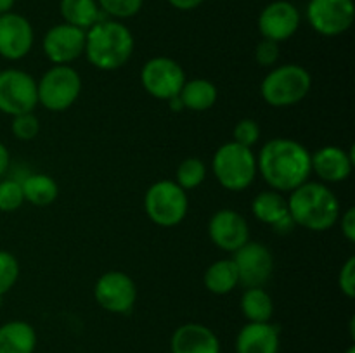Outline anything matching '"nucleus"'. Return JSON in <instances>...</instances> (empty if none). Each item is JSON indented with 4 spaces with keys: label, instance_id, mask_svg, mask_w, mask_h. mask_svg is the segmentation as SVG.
<instances>
[{
    "label": "nucleus",
    "instance_id": "nucleus-1",
    "mask_svg": "<svg viewBox=\"0 0 355 353\" xmlns=\"http://www.w3.org/2000/svg\"><path fill=\"white\" fill-rule=\"evenodd\" d=\"M257 170L270 189L291 192L312 175L311 151L293 138H272L260 149Z\"/></svg>",
    "mask_w": 355,
    "mask_h": 353
},
{
    "label": "nucleus",
    "instance_id": "nucleus-8",
    "mask_svg": "<svg viewBox=\"0 0 355 353\" xmlns=\"http://www.w3.org/2000/svg\"><path fill=\"white\" fill-rule=\"evenodd\" d=\"M38 106L37 80L17 68L0 71V113L17 116Z\"/></svg>",
    "mask_w": 355,
    "mask_h": 353
},
{
    "label": "nucleus",
    "instance_id": "nucleus-13",
    "mask_svg": "<svg viewBox=\"0 0 355 353\" xmlns=\"http://www.w3.org/2000/svg\"><path fill=\"white\" fill-rule=\"evenodd\" d=\"M85 33L68 23L55 24L42 38V51L52 64H71L85 52Z\"/></svg>",
    "mask_w": 355,
    "mask_h": 353
},
{
    "label": "nucleus",
    "instance_id": "nucleus-25",
    "mask_svg": "<svg viewBox=\"0 0 355 353\" xmlns=\"http://www.w3.org/2000/svg\"><path fill=\"white\" fill-rule=\"evenodd\" d=\"M252 213L259 221L267 225H276L277 221L288 217V201L283 192L269 189L257 194L252 201Z\"/></svg>",
    "mask_w": 355,
    "mask_h": 353
},
{
    "label": "nucleus",
    "instance_id": "nucleus-10",
    "mask_svg": "<svg viewBox=\"0 0 355 353\" xmlns=\"http://www.w3.org/2000/svg\"><path fill=\"white\" fill-rule=\"evenodd\" d=\"M307 21L322 37H338L350 30L355 19L354 0H309Z\"/></svg>",
    "mask_w": 355,
    "mask_h": 353
},
{
    "label": "nucleus",
    "instance_id": "nucleus-28",
    "mask_svg": "<svg viewBox=\"0 0 355 353\" xmlns=\"http://www.w3.org/2000/svg\"><path fill=\"white\" fill-rule=\"evenodd\" d=\"M24 203V194L21 180L3 179L0 180V211L12 213L19 210Z\"/></svg>",
    "mask_w": 355,
    "mask_h": 353
},
{
    "label": "nucleus",
    "instance_id": "nucleus-39",
    "mask_svg": "<svg viewBox=\"0 0 355 353\" xmlns=\"http://www.w3.org/2000/svg\"><path fill=\"white\" fill-rule=\"evenodd\" d=\"M166 102L170 104V109H172V111H177V113H179V111H182V109H184V104H182V100H180V97H179V96L173 97V99H170V100H166Z\"/></svg>",
    "mask_w": 355,
    "mask_h": 353
},
{
    "label": "nucleus",
    "instance_id": "nucleus-24",
    "mask_svg": "<svg viewBox=\"0 0 355 353\" xmlns=\"http://www.w3.org/2000/svg\"><path fill=\"white\" fill-rule=\"evenodd\" d=\"M203 284L211 294H229L239 286V273L232 258L217 260L203 273Z\"/></svg>",
    "mask_w": 355,
    "mask_h": 353
},
{
    "label": "nucleus",
    "instance_id": "nucleus-4",
    "mask_svg": "<svg viewBox=\"0 0 355 353\" xmlns=\"http://www.w3.org/2000/svg\"><path fill=\"white\" fill-rule=\"evenodd\" d=\"M211 170L215 179L224 189L239 192L248 189L259 175L257 170V154L252 147L241 144L225 142L215 151L211 159Z\"/></svg>",
    "mask_w": 355,
    "mask_h": 353
},
{
    "label": "nucleus",
    "instance_id": "nucleus-14",
    "mask_svg": "<svg viewBox=\"0 0 355 353\" xmlns=\"http://www.w3.org/2000/svg\"><path fill=\"white\" fill-rule=\"evenodd\" d=\"M300 28V10L288 0H274L267 3L259 16V31L262 38L276 44L286 42Z\"/></svg>",
    "mask_w": 355,
    "mask_h": 353
},
{
    "label": "nucleus",
    "instance_id": "nucleus-15",
    "mask_svg": "<svg viewBox=\"0 0 355 353\" xmlns=\"http://www.w3.org/2000/svg\"><path fill=\"white\" fill-rule=\"evenodd\" d=\"M208 235L218 249L234 253L250 241L248 221L236 210L224 208L211 215L208 221Z\"/></svg>",
    "mask_w": 355,
    "mask_h": 353
},
{
    "label": "nucleus",
    "instance_id": "nucleus-36",
    "mask_svg": "<svg viewBox=\"0 0 355 353\" xmlns=\"http://www.w3.org/2000/svg\"><path fill=\"white\" fill-rule=\"evenodd\" d=\"M205 0H168V3L172 7H175L177 10H193L196 7H200Z\"/></svg>",
    "mask_w": 355,
    "mask_h": 353
},
{
    "label": "nucleus",
    "instance_id": "nucleus-11",
    "mask_svg": "<svg viewBox=\"0 0 355 353\" xmlns=\"http://www.w3.org/2000/svg\"><path fill=\"white\" fill-rule=\"evenodd\" d=\"M94 298L97 305L110 314L123 315L128 314L137 301V286L128 273L110 270L97 279Z\"/></svg>",
    "mask_w": 355,
    "mask_h": 353
},
{
    "label": "nucleus",
    "instance_id": "nucleus-16",
    "mask_svg": "<svg viewBox=\"0 0 355 353\" xmlns=\"http://www.w3.org/2000/svg\"><path fill=\"white\" fill-rule=\"evenodd\" d=\"M33 26L17 12L0 14V55L7 61H19L33 47Z\"/></svg>",
    "mask_w": 355,
    "mask_h": 353
},
{
    "label": "nucleus",
    "instance_id": "nucleus-31",
    "mask_svg": "<svg viewBox=\"0 0 355 353\" xmlns=\"http://www.w3.org/2000/svg\"><path fill=\"white\" fill-rule=\"evenodd\" d=\"M10 130H12V135L17 141H33L40 134V121H38V116L35 114V111L17 114V116H12Z\"/></svg>",
    "mask_w": 355,
    "mask_h": 353
},
{
    "label": "nucleus",
    "instance_id": "nucleus-26",
    "mask_svg": "<svg viewBox=\"0 0 355 353\" xmlns=\"http://www.w3.org/2000/svg\"><path fill=\"white\" fill-rule=\"evenodd\" d=\"M239 307L248 322H270L274 315L272 296L263 287H246Z\"/></svg>",
    "mask_w": 355,
    "mask_h": 353
},
{
    "label": "nucleus",
    "instance_id": "nucleus-17",
    "mask_svg": "<svg viewBox=\"0 0 355 353\" xmlns=\"http://www.w3.org/2000/svg\"><path fill=\"white\" fill-rule=\"evenodd\" d=\"M311 166L319 182H343L352 175L354 151H345L340 145H322L315 152H311Z\"/></svg>",
    "mask_w": 355,
    "mask_h": 353
},
{
    "label": "nucleus",
    "instance_id": "nucleus-12",
    "mask_svg": "<svg viewBox=\"0 0 355 353\" xmlns=\"http://www.w3.org/2000/svg\"><path fill=\"white\" fill-rule=\"evenodd\" d=\"M239 273V284L245 287H263L274 270V256L262 242L248 241L232 256Z\"/></svg>",
    "mask_w": 355,
    "mask_h": 353
},
{
    "label": "nucleus",
    "instance_id": "nucleus-35",
    "mask_svg": "<svg viewBox=\"0 0 355 353\" xmlns=\"http://www.w3.org/2000/svg\"><path fill=\"white\" fill-rule=\"evenodd\" d=\"M340 218H342L340 225H342L343 237L349 242H355V208H347V211Z\"/></svg>",
    "mask_w": 355,
    "mask_h": 353
},
{
    "label": "nucleus",
    "instance_id": "nucleus-9",
    "mask_svg": "<svg viewBox=\"0 0 355 353\" xmlns=\"http://www.w3.org/2000/svg\"><path fill=\"white\" fill-rule=\"evenodd\" d=\"M186 80L184 68L172 57H153L141 69L142 89L158 100H170L179 96Z\"/></svg>",
    "mask_w": 355,
    "mask_h": 353
},
{
    "label": "nucleus",
    "instance_id": "nucleus-29",
    "mask_svg": "<svg viewBox=\"0 0 355 353\" xmlns=\"http://www.w3.org/2000/svg\"><path fill=\"white\" fill-rule=\"evenodd\" d=\"M21 266L12 253L0 249V298L9 293L19 279Z\"/></svg>",
    "mask_w": 355,
    "mask_h": 353
},
{
    "label": "nucleus",
    "instance_id": "nucleus-41",
    "mask_svg": "<svg viewBox=\"0 0 355 353\" xmlns=\"http://www.w3.org/2000/svg\"><path fill=\"white\" fill-rule=\"evenodd\" d=\"M345 353H355V346L352 345V346H349V348H347V352Z\"/></svg>",
    "mask_w": 355,
    "mask_h": 353
},
{
    "label": "nucleus",
    "instance_id": "nucleus-32",
    "mask_svg": "<svg viewBox=\"0 0 355 353\" xmlns=\"http://www.w3.org/2000/svg\"><path fill=\"white\" fill-rule=\"evenodd\" d=\"M232 135H234L236 144H241L245 147H253L260 138V127L252 118H243V120L236 123Z\"/></svg>",
    "mask_w": 355,
    "mask_h": 353
},
{
    "label": "nucleus",
    "instance_id": "nucleus-3",
    "mask_svg": "<svg viewBox=\"0 0 355 353\" xmlns=\"http://www.w3.org/2000/svg\"><path fill=\"white\" fill-rule=\"evenodd\" d=\"M134 35L118 19H101L85 33L83 55L94 68L114 71L130 61L134 54Z\"/></svg>",
    "mask_w": 355,
    "mask_h": 353
},
{
    "label": "nucleus",
    "instance_id": "nucleus-6",
    "mask_svg": "<svg viewBox=\"0 0 355 353\" xmlns=\"http://www.w3.org/2000/svg\"><path fill=\"white\" fill-rule=\"evenodd\" d=\"M38 104L52 113H62L78 100L82 76L73 66L54 64L37 82Z\"/></svg>",
    "mask_w": 355,
    "mask_h": 353
},
{
    "label": "nucleus",
    "instance_id": "nucleus-7",
    "mask_svg": "<svg viewBox=\"0 0 355 353\" xmlns=\"http://www.w3.org/2000/svg\"><path fill=\"white\" fill-rule=\"evenodd\" d=\"M144 210L153 224L175 227L182 224L189 211V197L175 180H158L146 190Z\"/></svg>",
    "mask_w": 355,
    "mask_h": 353
},
{
    "label": "nucleus",
    "instance_id": "nucleus-18",
    "mask_svg": "<svg viewBox=\"0 0 355 353\" xmlns=\"http://www.w3.org/2000/svg\"><path fill=\"white\" fill-rule=\"evenodd\" d=\"M172 353H220V341L210 327L187 322L173 331L170 339Z\"/></svg>",
    "mask_w": 355,
    "mask_h": 353
},
{
    "label": "nucleus",
    "instance_id": "nucleus-38",
    "mask_svg": "<svg viewBox=\"0 0 355 353\" xmlns=\"http://www.w3.org/2000/svg\"><path fill=\"white\" fill-rule=\"evenodd\" d=\"M10 165V154H9V149L0 142V179L7 173Z\"/></svg>",
    "mask_w": 355,
    "mask_h": 353
},
{
    "label": "nucleus",
    "instance_id": "nucleus-23",
    "mask_svg": "<svg viewBox=\"0 0 355 353\" xmlns=\"http://www.w3.org/2000/svg\"><path fill=\"white\" fill-rule=\"evenodd\" d=\"M24 194V203H30L37 208L51 206L58 199V182L47 173H31L21 180Z\"/></svg>",
    "mask_w": 355,
    "mask_h": 353
},
{
    "label": "nucleus",
    "instance_id": "nucleus-34",
    "mask_svg": "<svg viewBox=\"0 0 355 353\" xmlns=\"http://www.w3.org/2000/svg\"><path fill=\"white\" fill-rule=\"evenodd\" d=\"M338 287L350 300L355 296V256H349L340 269Z\"/></svg>",
    "mask_w": 355,
    "mask_h": 353
},
{
    "label": "nucleus",
    "instance_id": "nucleus-19",
    "mask_svg": "<svg viewBox=\"0 0 355 353\" xmlns=\"http://www.w3.org/2000/svg\"><path fill=\"white\" fill-rule=\"evenodd\" d=\"M277 325L270 322H248L236 336V353H279Z\"/></svg>",
    "mask_w": 355,
    "mask_h": 353
},
{
    "label": "nucleus",
    "instance_id": "nucleus-37",
    "mask_svg": "<svg viewBox=\"0 0 355 353\" xmlns=\"http://www.w3.org/2000/svg\"><path fill=\"white\" fill-rule=\"evenodd\" d=\"M295 227H297V225H295L293 218H291L290 215H288V217H284L283 220L277 221L276 225H272V228L277 232V234H290Z\"/></svg>",
    "mask_w": 355,
    "mask_h": 353
},
{
    "label": "nucleus",
    "instance_id": "nucleus-21",
    "mask_svg": "<svg viewBox=\"0 0 355 353\" xmlns=\"http://www.w3.org/2000/svg\"><path fill=\"white\" fill-rule=\"evenodd\" d=\"M179 97L184 104V109L203 113L215 106L218 99V89L214 82L207 78L186 80Z\"/></svg>",
    "mask_w": 355,
    "mask_h": 353
},
{
    "label": "nucleus",
    "instance_id": "nucleus-5",
    "mask_svg": "<svg viewBox=\"0 0 355 353\" xmlns=\"http://www.w3.org/2000/svg\"><path fill=\"white\" fill-rule=\"evenodd\" d=\"M312 89V76L300 64H281L270 68L260 83L262 99L272 107H290L302 102Z\"/></svg>",
    "mask_w": 355,
    "mask_h": 353
},
{
    "label": "nucleus",
    "instance_id": "nucleus-27",
    "mask_svg": "<svg viewBox=\"0 0 355 353\" xmlns=\"http://www.w3.org/2000/svg\"><path fill=\"white\" fill-rule=\"evenodd\" d=\"M207 179V166L200 158H186L175 172V183L184 190H193L200 187Z\"/></svg>",
    "mask_w": 355,
    "mask_h": 353
},
{
    "label": "nucleus",
    "instance_id": "nucleus-30",
    "mask_svg": "<svg viewBox=\"0 0 355 353\" xmlns=\"http://www.w3.org/2000/svg\"><path fill=\"white\" fill-rule=\"evenodd\" d=\"M97 3L106 16L121 21L139 14L144 0H97Z\"/></svg>",
    "mask_w": 355,
    "mask_h": 353
},
{
    "label": "nucleus",
    "instance_id": "nucleus-20",
    "mask_svg": "<svg viewBox=\"0 0 355 353\" xmlns=\"http://www.w3.org/2000/svg\"><path fill=\"white\" fill-rule=\"evenodd\" d=\"M37 331L24 320H9L0 325V353H33Z\"/></svg>",
    "mask_w": 355,
    "mask_h": 353
},
{
    "label": "nucleus",
    "instance_id": "nucleus-2",
    "mask_svg": "<svg viewBox=\"0 0 355 353\" xmlns=\"http://www.w3.org/2000/svg\"><path fill=\"white\" fill-rule=\"evenodd\" d=\"M288 213L295 225L311 232H324L340 220V201L322 182H307L288 196Z\"/></svg>",
    "mask_w": 355,
    "mask_h": 353
},
{
    "label": "nucleus",
    "instance_id": "nucleus-22",
    "mask_svg": "<svg viewBox=\"0 0 355 353\" xmlns=\"http://www.w3.org/2000/svg\"><path fill=\"white\" fill-rule=\"evenodd\" d=\"M59 12L64 23L85 31L104 19V12L101 10L97 0H61Z\"/></svg>",
    "mask_w": 355,
    "mask_h": 353
},
{
    "label": "nucleus",
    "instance_id": "nucleus-40",
    "mask_svg": "<svg viewBox=\"0 0 355 353\" xmlns=\"http://www.w3.org/2000/svg\"><path fill=\"white\" fill-rule=\"evenodd\" d=\"M14 2H16V0H0V14L10 12L14 7Z\"/></svg>",
    "mask_w": 355,
    "mask_h": 353
},
{
    "label": "nucleus",
    "instance_id": "nucleus-42",
    "mask_svg": "<svg viewBox=\"0 0 355 353\" xmlns=\"http://www.w3.org/2000/svg\"><path fill=\"white\" fill-rule=\"evenodd\" d=\"M0 305H2V298H0Z\"/></svg>",
    "mask_w": 355,
    "mask_h": 353
},
{
    "label": "nucleus",
    "instance_id": "nucleus-33",
    "mask_svg": "<svg viewBox=\"0 0 355 353\" xmlns=\"http://www.w3.org/2000/svg\"><path fill=\"white\" fill-rule=\"evenodd\" d=\"M277 59H279V44L262 38L255 47V61L263 68H272Z\"/></svg>",
    "mask_w": 355,
    "mask_h": 353
}]
</instances>
